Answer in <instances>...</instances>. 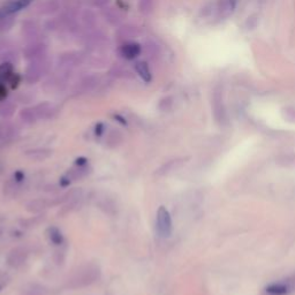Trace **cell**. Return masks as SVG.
I'll return each instance as SVG.
<instances>
[{"instance_id":"cell-9","label":"cell","mask_w":295,"mask_h":295,"mask_svg":"<svg viewBox=\"0 0 295 295\" xmlns=\"http://www.w3.org/2000/svg\"><path fill=\"white\" fill-rule=\"evenodd\" d=\"M102 11H103L104 19L110 23V25L113 27L121 25L124 15L119 9H117V7H112V6H106L104 7V9H102Z\"/></svg>"},{"instance_id":"cell-21","label":"cell","mask_w":295,"mask_h":295,"mask_svg":"<svg viewBox=\"0 0 295 295\" xmlns=\"http://www.w3.org/2000/svg\"><path fill=\"white\" fill-rule=\"evenodd\" d=\"M121 142H123V135L118 129H112V131L109 132L108 136H106V144L110 148H116Z\"/></svg>"},{"instance_id":"cell-34","label":"cell","mask_w":295,"mask_h":295,"mask_svg":"<svg viewBox=\"0 0 295 295\" xmlns=\"http://www.w3.org/2000/svg\"><path fill=\"white\" fill-rule=\"evenodd\" d=\"M104 134V124L98 123L95 127V135L96 137H101Z\"/></svg>"},{"instance_id":"cell-36","label":"cell","mask_w":295,"mask_h":295,"mask_svg":"<svg viewBox=\"0 0 295 295\" xmlns=\"http://www.w3.org/2000/svg\"><path fill=\"white\" fill-rule=\"evenodd\" d=\"M113 118H115V119L118 121V123H120L121 125H124V126H127V121H126V119H125V118L123 116L115 115V116H113Z\"/></svg>"},{"instance_id":"cell-26","label":"cell","mask_w":295,"mask_h":295,"mask_svg":"<svg viewBox=\"0 0 295 295\" xmlns=\"http://www.w3.org/2000/svg\"><path fill=\"white\" fill-rule=\"evenodd\" d=\"M128 74V70L124 68L123 66H119V65H116L113 66L111 70H110V75L113 76V77H126Z\"/></svg>"},{"instance_id":"cell-10","label":"cell","mask_w":295,"mask_h":295,"mask_svg":"<svg viewBox=\"0 0 295 295\" xmlns=\"http://www.w3.org/2000/svg\"><path fill=\"white\" fill-rule=\"evenodd\" d=\"M21 33L22 36L26 39H28L29 42L36 41L39 34V26L33 20H27L22 23L21 26Z\"/></svg>"},{"instance_id":"cell-17","label":"cell","mask_w":295,"mask_h":295,"mask_svg":"<svg viewBox=\"0 0 295 295\" xmlns=\"http://www.w3.org/2000/svg\"><path fill=\"white\" fill-rule=\"evenodd\" d=\"M15 110H17V105L12 101H2L0 103V117L3 119H9L14 115Z\"/></svg>"},{"instance_id":"cell-18","label":"cell","mask_w":295,"mask_h":295,"mask_svg":"<svg viewBox=\"0 0 295 295\" xmlns=\"http://www.w3.org/2000/svg\"><path fill=\"white\" fill-rule=\"evenodd\" d=\"M48 237L50 239V241L56 246H61L64 243L65 239L64 235H62L61 231L58 229L56 226H51L48 229Z\"/></svg>"},{"instance_id":"cell-28","label":"cell","mask_w":295,"mask_h":295,"mask_svg":"<svg viewBox=\"0 0 295 295\" xmlns=\"http://www.w3.org/2000/svg\"><path fill=\"white\" fill-rule=\"evenodd\" d=\"M86 4L91 5L92 7H98V9H104L109 6L110 0H86Z\"/></svg>"},{"instance_id":"cell-2","label":"cell","mask_w":295,"mask_h":295,"mask_svg":"<svg viewBox=\"0 0 295 295\" xmlns=\"http://www.w3.org/2000/svg\"><path fill=\"white\" fill-rule=\"evenodd\" d=\"M156 230L159 237L168 238L173 232V222L170 211L165 207H159L157 210L156 218Z\"/></svg>"},{"instance_id":"cell-24","label":"cell","mask_w":295,"mask_h":295,"mask_svg":"<svg viewBox=\"0 0 295 295\" xmlns=\"http://www.w3.org/2000/svg\"><path fill=\"white\" fill-rule=\"evenodd\" d=\"M46 206H48V203H46L45 200H36V201H33V202H30L27 208H28L29 211H33V212H38V211H42L43 209H45Z\"/></svg>"},{"instance_id":"cell-1","label":"cell","mask_w":295,"mask_h":295,"mask_svg":"<svg viewBox=\"0 0 295 295\" xmlns=\"http://www.w3.org/2000/svg\"><path fill=\"white\" fill-rule=\"evenodd\" d=\"M50 69V61L46 57H43L37 60L29 61V65L27 66L25 70V81L28 84H35L41 78L48 74Z\"/></svg>"},{"instance_id":"cell-32","label":"cell","mask_w":295,"mask_h":295,"mask_svg":"<svg viewBox=\"0 0 295 295\" xmlns=\"http://www.w3.org/2000/svg\"><path fill=\"white\" fill-rule=\"evenodd\" d=\"M20 81H21V78H20V76L18 75V74H14V75L11 77V80L9 81L10 83H11V88H12V89H15V88H17V86H18L19 83H20Z\"/></svg>"},{"instance_id":"cell-4","label":"cell","mask_w":295,"mask_h":295,"mask_svg":"<svg viewBox=\"0 0 295 295\" xmlns=\"http://www.w3.org/2000/svg\"><path fill=\"white\" fill-rule=\"evenodd\" d=\"M46 52H48V45L45 43L39 41L29 42L25 48H23L22 54L23 58L28 61L37 60L43 57H46Z\"/></svg>"},{"instance_id":"cell-3","label":"cell","mask_w":295,"mask_h":295,"mask_svg":"<svg viewBox=\"0 0 295 295\" xmlns=\"http://www.w3.org/2000/svg\"><path fill=\"white\" fill-rule=\"evenodd\" d=\"M84 60V56L82 52L78 51H70V52H65L58 58V66L59 68L65 70V72H70L74 67L81 65Z\"/></svg>"},{"instance_id":"cell-15","label":"cell","mask_w":295,"mask_h":295,"mask_svg":"<svg viewBox=\"0 0 295 295\" xmlns=\"http://www.w3.org/2000/svg\"><path fill=\"white\" fill-rule=\"evenodd\" d=\"M134 67H135V72L137 73V75L142 78L144 82H147V83L151 82L152 74L150 72V68H149V65L147 64V62L143 60L137 61Z\"/></svg>"},{"instance_id":"cell-13","label":"cell","mask_w":295,"mask_h":295,"mask_svg":"<svg viewBox=\"0 0 295 295\" xmlns=\"http://www.w3.org/2000/svg\"><path fill=\"white\" fill-rule=\"evenodd\" d=\"M36 10L41 15H53L60 10V4L58 0H46V2L38 4Z\"/></svg>"},{"instance_id":"cell-30","label":"cell","mask_w":295,"mask_h":295,"mask_svg":"<svg viewBox=\"0 0 295 295\" xmlns=\"http://www.w3.org/2000/svg\"><path fill=\"white\" fill-rule=\"evenodd\" d=\"M171 105H172V98H170V97L164 98V100L160 101L159 109L163 110V111H166V110L170 109Z\"/></svg>"},{"instance_id":"cell-6","label":"cell","mask_w":295,"mask_h":295,"mask_svg":"<svg viewBox=\"0 0 295 295\" xmlns=\"http://www.w3.org/2000/svg\"><path fill=\"white\" fill-rule=\"evenodd\" d=\"M119 53L126 60H134L142 53V46L134 41L125 42L119 48Z\"/></svg>"},{"instance_id":"cell-7","label":"cell","mask_w":295,"mask_h":295,"mask_svg":"<svg viewBox=\"0 0 295 295\" xmlns=\"http://www.w3.org/2000/svg\"><path fill=\"white\" fill-rule=\"evenodd\" d=\"M140 36V29L134 25H123L116 31V37L120 42H131L132 39Z\"/></svg>"},{"instance_id":"cell-12","label":"cell","mask_w":295,"mask_h":295,"mask_svg":"<svg viewBox=\"0 0 295 295\" xmlns=\"http://www.w3.org/2000/svg\"><path fill=\"white\" fill-rule=\"evenodd\" d=\"M235 7H237V0H219L217 5L218 17L222 19L229 18L233 14Z\"/></svg>"},{"instance_id":"cell-31","label":"cell","mask_w":295,"mask_h":295,"mask_svg":"<svg viewBox=\"0 0 295 295\" xmlns=\"http://www.w3.org/2000/svg\"><path fill=\"white\" fill-rule=\"evenodd\" d=\"M72 179L69 178L68 175H64V176H61L60 179H59V184H60V187L61 188H67V187H69L70 186V183H72Z\"/></svg>"},{"instance_id":"cell-25","label":"cell","mask_w":295,"mask_h":295,"mask_svg":"<svg viewBox=\"0 0 295 295\" xmlns=\"http://www.w3.org/2000/svg\"><path fill=\"white\" fill-rule=\"evenodd\" d=\"M89 174V172L86 171V167H77L76 170H70V172H68V175L72 180H77V179H82L84 178Z\"/></svg>"},{"instance_id":"cell-8","label":"cell","mask_w":295,"mask_h":295,"mask_svg":"<svg viewBox=\"0 0 295 295\" xmlns=\"http://www.w3.org/2000/svg\"><path fill=\"white\" fill-rule=\"evenodd\" d=\"M295 288V277L288 279L286 282H278L272 284L266 288V292L270 295H286L292 292Z\"/></svg>"},{"instance_id":"cell-23","label":"cell","mask_w":295,"mask_h":295,"mask_svg":"<svg viewBox=\"0 0 295 295\" xmlns=\"http://www.w3.org/2000/svg\"><path fill=\"white\" fill-rule=\"evenodd\" d=\"M81 19H82V21H83L86 28H93V27H95V25H96V22H97L96 14L90 10L84 11L83 14H82Z\"/></svg>"},{"instance_id":"cell-33","label":"cell","mask_w":295,"mask_h":295,"mask_svg":"<svg viewBox=\"0 0 295 295\" xmlns=\"http://www.w3.org/2000/svg\"><path fill=\"white\" fill-rule=\"evenodd\" d=\"M89 160L88 158H85V157H78V158L75 159V165L77 167H84L88 165Z\"/></svg>"},{"instance_id":"cell-19","label":"cell","mask_w":295,"mask_h":295,"mask_svg":"<svg viewBox=\"0 0 295 295\" xmlns=\"http://www.w3.org/2000/svg\"><path fill=\"white\" fill-rule=\"evenodd\" d=\"M20 118H21V120L26 124H34L38 120V117L36 115V111H35L34 106L23 109L22 111L20 112Z\"/></svg>"},{"instance_id":"cell-27","label":"cell","mask_w":295,"mask_h":295,"mask_svg":"<svg viewBox=\"0 0 295 295\" xmlns=\"http://www.w3.org/2000/svg\"><path fill=\"white\" fill-rule=\"evenodd\" d=\"M153 0H139V11L143 14H148L152 10Z\"/></svg>"},{"instance_id":"cell-22","label":"cell","mask_w":295,"mask_h":295,"mask_svg":"<svg viewBox=\"0 0 295 295\" xmlns=\"http://www.w3.org/2000/svg\"><path fill=\"white\" fill-rule=\"evenodd\" d=\"M34 109L35 111H36L38 119H41V118H48L51 115V111H52V105L48 103V102H44V103L35 105Z\"/></svg>"},{"instance_id":"cell-5","label":"cell","mask_w":295,"mask_h":295,"mask_svg":"<svg viewBox=\"0 0 295 295\" xmlns=\"http://www.w3.org/2000/svg\"><path fill=\"white\" fill-rule=\"evenodd\" d=\"M29 0H4L0 5V19L11 17L15 12L25 9Z\"/></svg>"},{"instance_id":"cell-16","label":"cell","mask_w":295,"mask_h":295,"mask_svg":"<svg viewBox=\"0 0 295 295\" xmlns=\"http://www.w3.org/2000/svg\"><path fill=\"white\" fill-rule=\"evenodd\" d=\"M142 52L148 59H155L159 56V45L153 41H145L142 45Z\"/></svg>"},{"instance_id":"cell-29","label":"cell","mask_w":295,"mask_h":295,"mask_svg":"<svg viewBox=\"0 0 295 295\" xmlns=\"http://www.w3.org/2000/svg\"><path fill=\"white\" fill-rule=\"evenodd\" d=\"M13 179H14V182H17V183H20V182H22V181H25V179H26L25 172L21 171V170L15 171L14 174H13Z\"/></svg>"},{"instance_id":"cell-38","label":"cell","mask_w":295,"mask_h":295,"mask_svg":"<svg viewBox=\"0 0 295 295\" xmlns=\"http://www.w3.org/2000/svg\"><path fill=\"white\" fill-rule=\"evenodd\" d=\"M0 289H2V286H0Z\"/></svg>"},{"instance_id":"cell-37","label":"cell","mask_w":295,"mask_h":295,"mask_svg":"<svg viewBox=\"0 0 295 295\" xmlns=\"http://www.w3.org/2000/svg\"><path fill=\"white\" fill-rule=\"evenodd\" d=\"M0 235H2V230H0Z\"/></svg>"},{"instance_id":"cell-14","label":"cell","mask_w":295,"mask_h":295,"mask_svg":"<svg viewBox=\"0 0 295 295\" xmlns=\"http://www.w3.org/2000/svg\"><path fill=\"white\" fill-rule=\"evenodd\" d=\"M98 83H100V78H98V76L96 75L86 76L80 82V84L77 85V90L80 91V93L90 92L97 88Z\"/></svg>"},{"instance_id":"cell-20","label":"cell","mask_w":295,"mask_h":295,"mask_svg":"<svg viewBox=\"0 0 295 295\" xmlns=\"http://www.w3.org/2000/svg\"><path fill=\"white\" fill-rule=\"evenodd\" d=\"M14 74L13 64H11V62H2L0 64V81L9 82Z\"/></svg>"},{"instance_id":"cell-11","label":"cell","mask_w":295,"mask_h":295,"mask_svg":"<svg viewBox=\"0 0 295 295\" xmlns=\"http://www.w3.org/2000/svg\"><path fill=\"white\" fill-rule=\"evenodd\" d=\"M26 251L21 249V248H15V249L11 250L10 255L7 256V263H9V265L12 267H19L26 262Z\"/></svg>"},{"instance_id":"cell-35","label":"cell","mask_w":295,"mask_h":295,"mask_svg":"<svg viewBox=\"0 0 295 295\" xmlns=\"http://www.w3.org/2000/svg\"><path fill=\"white\" fill-rule=\"evenodd\" d=\"M7 96V89L4 82L0 81V101H5V98Z\"/></svg>"}]
</instances>
